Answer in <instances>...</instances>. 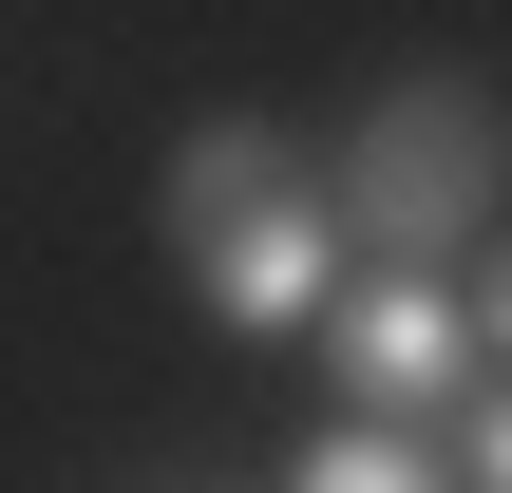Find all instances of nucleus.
I'll return each instance as SVG.
<instances>
[{
	"label": "nucleus",
	"instance_id": "obj_1",
	"mask_svg": "<svg viewBox=\"0 0 512 493\" xmlns=\"http://www.w3.org/2000/svg\"><path fill=\"white\" fill-rule=\"evenodd\" d=\"M342 247H380V266H456L475 228H512V95L494 76H399L380 114H361V152H342Z\"/></svg>",
	"mask_w": 512,
	"mask_h": 493
},
{
	"label": "nucleus",
	"instance_id": "obj_2",
	"mask_svg": "<svg viewBox=\"0 0 512 493\" xmlns=\"http://www.w3.org/2000/svg\"><path fill=\"white\" fill-rule=\"evenodd\" d=\"M323 380H342V437H456L475 418V323H456V266H399V285H342L323 323Z\"/></svg>",
	"mask_w": 512,
	"mask_h": 493
},
{
	"label": "nucleus",
	"instance_id": "obj_3",
	"mask_svg": "<svg viewBox=\"0 0 512 493\" xmlns=\"http://www.w3.org/2000/svg\"><path fill=\"white\" fill-rule=\"evenodd\" d=\"M190 266H209V304H228L247 342H304V323L342 304V209H323V190L285 171V190H266V209H228V228H209Z\"/></svg>",
	"mask_w": 512,
	"mask_h": 493
},
{
	"label": "nucleus",
	"instance_id": "obj_4",
	"mask_svg": "<svg viewBox=\"0 0 512 493\" xmlns=\"http://www.w3.org/2000/svg\"><path fill=\"white\" fill-rule=\"evenodd\" d=\"M285 171H304V152H285L266 114H209V133L171 152V247H209V228H228V209H266Z\"/></svg>",
	"mask_w": 512,
	"mask_h": 493
},
{
	"label": "nucleus",
	"instance_id": "obj_5",
	"mask_svg": "<svg viewBox=\"0 0 512 493\" xmlns=\"http://www.w3.org/2000/svg\"><path fill=\"white\" fill-rule=\"evenodd\" d=\"M304 493H456V475H437V437H323Z\"/></svg>",
	"mask_w": 512,
	"mask_h": 493
},
{
	"label": "nucleus",
	"instance_id": "obj_6",
	"mask_svg": "<svg viewBox=\"0 0 512 493\" xmlns=\"http://www.w3.org/2000/svg\"><path fill=\"white\" fill-rule=\"evenodd\" d=\"M456 323H475V361L512 380V228H475V285H456Z\"/></svg>",
	"mask_w": 512,
	"mask_h": 493
},
{
	"label": "nucleus",
	"instance_id": "obj_7",
	"mask_svg": "<svg viewBox=\"0 0 512 493\" xmlns=\"http://www.w3.org/2000/svg\"><path fill=\"white\" fill-rule=\"evenodd\" d=\"M475 493H512V380H475Z\"/></svg>",
	"mask_w": 512,
	"mask_h": 493
}]
</instances>
